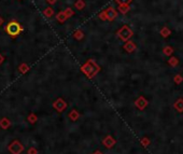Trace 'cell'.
Segmentation results:
<instances>
[{
    "mask_svg": "<svg viewBox=\"0 0 183 154\" xmlns=\"http://www.w3.org/2000/svg\"><path fill=\"white\" fill-rule=\"evenodd\" d=\"M119 5H129L133 0H115Z\"/></svg>",
    "mask_w": 183,
    "mask_h": 154,
    "instance_id": "18",
    "label": "cell"
},
{
    "mask_svg": "<svg viewBox=\"0 0 183 154\" xmlns=\"http://www.w3.org/2000/svg\"><path fill=\"white\" fill-rule=\"evenodd\" d=\"M28 121L30 122L31 124L36 123V121H37V116H36V114H35V113L29 114V115H28Z\"/></svg>",
    "mask_w": 183,
    "mask_h": 154,
    "instance_id": "16",
    "label": "cell"
},
{
    "mask_svg": "<svg viewBox=\"0 0 183 154\" xmlns=\"http://www.w3.org/2000/svg\"><path fill=\"white\" fill-rule=\"evenodd\" d=\"M8 149H9L11 154H21L22 152L24 151V147H23V145L19 140H14V141L11 142L9 147H8Z\"/></svg>",
    "mask_w": 183,
    "mask_h": 154,
    "instance_id": "3",
    "label": "cell"
},
{
    "mask_svg": "<svg viewBox=\"0 0 183 154\" xmlns=\"http://www.w3.org/2000/svg\"><path fill=\"white\" fill-rule=\"evenodd\" d=\"M28 154H37V150L35 148H30L28 150Z\"/></svg>",
    "mask_w": 183,
    "mask_h": 154,
    "instance_id": "20",
    "label": "cell"
},
{
    "mask_svg": "<svg viewBox=\"0 0 183 154\" xmlns=\"http://www.w3.org/2000/svg\"><path fill=\"white\" fill-rule=\"evenodd\" d=\"M49 5H55L56 3V0H46Z\"/></svg>",
    "mask_w": 183,
    "mask_h": 154,
    "instance_id": "21",
    "label": "cell"
},
{
    "mask_svg": "<svg viewBox=\"0 0 183 154\" xmlns=\"http://www.w3.org/2000/svg\"><path fill=\"white\" fill-rule=\"evenodd\" d=\"M73 37H74V39H76V40H81V39L84 37L83 31L80 30V29H78V30H76L73 33Z\"/></svg>",
    "mask_w": 183,
    "mask_h": 154,
    "instance_id": "12",
    "label": "cell"
},
{
    "mask_svg": "<svg viewBox=\"0 0 183 154\" xmlns=\"http://www.w3.org/2000/svg\"><path fill=\"white\" fill-rule=\"evenodd\" d=\"M74 7H76V9H78V10H82L84 7H85V2H84L83 0H78V1L74 3Z\"/></svg>",
    "mask_w": 183,
    "mask_h": 154,
    "instance_id": "13",
    "label": "cell"
},
{
    "mask_svg": "<svg viewBox=\"0 0 183 154\" xmlns=\"http://www.w3.org/2000/svg\"><path fill=\"white\" fill-rule=\"evenodd\" d=\"M171 52H172V49H171V47H165V49H164L165 54L169 55V54H171Z\"/></svg>",
    "mask_w": 183,
    "mask_h": 154,
    "instance_id": "19",
    "label": "cell"
},
{
    "mask_svg": "<svg viewBox=\"0 0 183 154\" xmlns=\"http://www.w3.org/2000/svg\"><path fill=\"white\" fill-rule=\"evenodd\" d=\"M19 72H21V74H26L27 71L29 70V66L27 64H25V63H23V64L19 65Z\"/></svg>",
    "mask_w": 183,
    "mask_h": 154,
    "instance_id": "10",
    "label": "cell"
},
{
    "mask_svg": "<svg viewBox=\"0 0 183 154\" xmlns=\"http://www.w3.org/2000/svg\"><path fill=\"white\" fill-rule=\"evenodd\" d=\"M2 23H3V19L1 16H0V26H1V25H2Z\"/></svg>",
    "mask_w": 183,
    "mask_h": 154,
    "instance_id": "23",
    "label": "cell"
},
{
    "mask_svg": "<svg viewBox=\"0 0 183 154\" xmlns=\"http://www.w3.org/2000/svg\"><path fill=\"white\" fill-rule=\"evenodd\" d=\"M5 30L11 38H15V37H17L22 31L24 30V28H23V26L19 22L11 21L7 24V26L5 27Z\"/></svg>",
    "mask_w": 183,
    "mask_h": 154,
    "instance_id": "1",
    "label": "cell"
},
{
    "mask_svg": "<svg viewBox=\"0 0 183 154\" xmlns=\"http://www.w3.org/2000/svg\"><path fill=\"white\" fill-rule=\"evenodd\" d=\"M161 35H162V37H164V38H167V37H169V35H170V30H169L167 27H164V28H162V30H161Z\"/></svg>",
    "mask_w": 183,
    "mask_h": 154,
    "instance_id": "14",
    "label": "cell"
},
{
    "mask_svg": "<svg viewBox=\"0 0 183 154\" xmlns=\"http://www.w3.org/2000/svg\"><path fill=\"white\" fill-rule=\"evenodd\" d=\"M43 15H44L45 17H52L53 15H54V10L51 7L45 8L44 11H43Z\"/></svg>",
    "mask_w": 183,
    "mask_h": 154,
    "instance_id": "9",
    "label": "cell"
},
{
    "mask_svg": "<svg viewBox=\"0 0 183 154\" xmlns=\"http://www.w3.org/2000/svg\"><path fill=\"white\" fill-rule=\"evenodd\" d=\"M65 107H66V104H65L64 101H63L62 99H58L56 102L54 104V108L55 109H57L58 111H62L63 109H64Z\"/></svg>",
    "mask_w": 183,
    "mask_h": 154,
    "instance_id": "7",
    "label": "cell"
},
{
    "mask_svg": "<svg viewBox=\"0 0 183 154\" xmlns=\"http://www.w3.org/2000/svg\"><path fill=\"white\" fill-rule=\"evenodd\" d=\"M65 14H66V16H67V19H69L70 16H72V15L74 14V12L72 11V9H70V8H67L66 10H65Z\"/></svg>",
    "mask_w": 183,
    "mask_h": 154,
    "instance_id": "15",
    "label": "cell"
},
{
    "mask_svg": "<svg viewBox=\"0 0 183 154\" xmlns=\"http://www.w3.org/2000/svg\"><path fill=\"white\" fill-rule=\"evenodd\" d=\"M3 62H5V57H3L2 54H0V65L2 64Z\"/></svg>",
    "mask_w": 183,
    "mask_h": 154,
    "instance_id": "22",
    "label": "cell"
},
{
    "mask_svg": "<svg viewBox=\"0 0 183 154\" xmlns=\"http://www.w3.org/2000/svg\"><path fill=\"white\" fill-rule=\"evenodd\" d=\"M119 10L122 14H126L127 12L129 11V5H120Z\"/></svg>",
    "mask_w": 183,
    "mask_h": 154,
    "instance_id": "11",
    "label": "cell"
},
{
    "mask_svg": "<svg viewBox=\"0 0 183 154\" xmlns=\"http://www.w3.org/2000/svg\"><path fill=\"white\" fill-rule=\"evenodd\" d=\"M117 35L122 41H124V42H127V41H128L131 37H133L134 33H133V30H131V29L128 27V25H124V26L122 27L119 31H117Z\"/></svg>",
    "mask_w": 183,
    "mask_h": 154,
    "instance_id": "2",
    "label": "cell"
},
{
    "mask_svg": "<svg viewBox=\"0 0 183 154\" xmlns=\"http://www.w3.org/2000/svg\"><path fill=\"white\" fill-rule=\"evenodd\" d=\"M106 14H107V21H113L117 17V10L112 7H109L108 9H106Z\"/></svg>",
    "mask_w": 183,
    "mask_h": 154,
    "instance_id": "4",
    "label": "cell"
},
{
    "mask_svg": "<svg viewBox=\"0 0 183 154\" xmlns=\"http://www.w3.org/2000/svg\"><path fill=\"white\" fill-rule=\"evenodd\" d=\"M11 126V121L8 118H2L0 120V127L2 129H8Z\"/></svg>",
    "mask_w": 183,
    "mask_h": 154,
    "instance_id": "5",
    "label": "cell"
},
{
    "mask_svg": "<svg viewBox=\"0 0 183 154\" xmlns=\"http://www.w3.org/2000/svg\"><path fill=\"white\" fill-rule=\"evenodd\" d=\"M56 19L59 22V23H64V22L67 19V16H66V14H65V12L64 11L58 12L56 15Z\"/></svg>",
    "mask_w": 183,
    "mask_h": 154,
    "instance_id": "8",
    "label": "cell"
},
{
    "mask_svg": "<svg viewBox=\"0 0 183 154\" xmlns=\"http://www.w3.org/2000/svg\"><path fill=\"white\" fill-rule=\"evenodd\" d=\"M98 17H99L101 21H107V14H106V10H105V11H102L101 13H99Z\"/></svg>",
    "mask_w": 183,
    "mask_h": 154,
    "instance_id": "17",
    "label": "cell"
},
{
    "mask_svg": "<svg viewBox=\"0 0 183 154\" xmlns=\"http://www.w3.org/2000/svg\"><path fill=\"white\" fill-rule=\"evenodd\" d=\"M124 49L127 51V52H133L134 50L136 49V44H135V42H133V41H127L126 42V44L124 45Z\"/></svg>",
    "mask_w": 183,
    "mask_h": 154,
    "instance_id": "6",
    "label": "cell"
}]
</instances>
